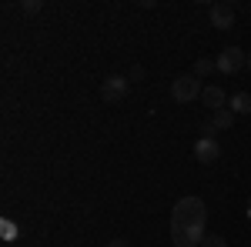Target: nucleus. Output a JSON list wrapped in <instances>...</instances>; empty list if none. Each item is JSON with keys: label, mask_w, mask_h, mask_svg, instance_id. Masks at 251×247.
Listing matches in <instances>:
<instances>
[{"label": "nucleus", "mask_w": 251, "mask_h": 247, "mask_svg": "<svg viewBox=\"0 0 251 247\" xmlns=\"http://www.w3.org/2000/svg\"><path fill=\"white\" fill-rule=\"evenodd\" d=\"M208 17H211V27H218V30H231L234 27V7L231 3H211Z\"/></svg>", "instance_id": "nucleus-6"}, {"label": "nucleus", "mask_w": 251, "mask_h": 247, "mask_svg": "<svg viewBox=\"0 0 251 247\" xmlns=\"http://www.w3.org/2000/svg\"><path fill=\"white\" fill-rule=\"evenodd\" d=\"M194 157H198L201 164H214V160L221 157V144H218L214 137H201V140L194 144Z\"/></svg>", "instance_id": "nucleus-7"}, {"label": "nucleus", "mask_w": 251, "mask_h": 247, "mask_svg": "<svg viewBox=\"0 0 251 247\" xmlns=\"http://www.w3.org/2000/svg\"><path fill=\"white\" fill-rule=\"evenodd\" d=\"M201 247H228V241H225L221 234H208V237L201 241Z\"/></svg>", "instance_id": "nucleus-11"}, {"label": "nucleus", "mask_w": 251, "mask_h": 247, "mask_svg": "<svg viewBox=\"0 0 251 247\" xmlns=\"http://www.w3.org/2000/svg\"><path fill=\"white\" fill-rule=\"evenodd\" d=\"M214 64H218V70H221V74H238V70L248 64V54H245V50H238V47H225V50L218 54Z\"/></svg>", "instance_id": "nucleus-4"}, {"label": "nucleus", "mask_w": 251, "mask_h": 247, "mask_svg": "<svg viewBox=\"0 0 251 247\" xmlns=\"http://www.w3.org/2000/svg\"><path fill=\"white\" fill-rule=\"evenodd\" d=\"M214 70H218V64H214V60H208V57H198V60H194V70H191V74L198 77V80H201V77L214 74Z\"/></svg>", "instance_id": "nucleus-10"}, {"label": "nucleus", "mask_w": 251, "mask_h": 247, "mask_svg": "<svg viewBox=\"0 0 251 247\" xmlns=\"http://www.w3.org/2000/svg\"><path fill=\"white\" fill-rule=\"evenodd\" d=\"M104 247H131V244H127L124 237H111V241H107V244H104Z\"/></svg>", "instance_id": "nucleus-13"}, {"label": "nucleus", "mask_w": 251, "mask_h": 247, "mask_svg": "<svg viewBox=\"0 0 251 247\" xmlns=\"http://www.w3.org/2000/svg\"><path fill=\"white\" fill-rule=\"evenodd\" d=\"M228 111H234V114H251V94H231V100H228Z\"/></svg>", "instance_id": "nucleus-9"}, {"label": "nucleus", "mask_w": 251, "mask_h": 247, "mask_svg": "<svg viewBox=\"0 0 251 247\" xmlns=\"http://www.w3.org/2000/svg\"><path fill=\"white\" fill-rule=\"evenodd\" d=\"M231 124H234V111L221 107V111H214V114L201 124V134H204V137H214V131H228Z\"/></svg>", "instance_id": "nucleus-5"}, {"label": "nucleus", "mask_w": 251, "mask_h": 247, "mask_svg": "<svg viewBox=\"0 0 251 247\" xmlns=\"http://www.w3.org/2000/svg\"><path fill=\"white\" fill-rule=\"evenodd\" d=\"M40 7H44V3H40V0H24V3H20V10H24V14H30V17H34V14H37Z\"/></svg>", "instance_id": "nucleus-12"}, {"label": "nucleus", "mask_w": 251, "mask_h": 247, "mask_svg": "<svg viewBox=\"0 0 251 247\" xmlns=\"http://www.w3.org/2000/svg\"><path fill=\"white\" fill-rule=\"evenodd\" d=\"M201 94H204V87H201V80L194 74H181V77L171 80V97L177 104H191V100H198Z\"/></svg>", "instance_id": "nucleus-2"}, {"label": "nucleus", "mask_w": 251, "mask_h": 247, "mask_svg": "<svg viewBox=\"0 0 251 247\" xmlns=\"http://www.w3.org/2000/svg\"><path fill=\"white\" fill-rule=\"evenodd\" d=\"M248 67H251V50H248Z\"/></svg>", "instance_id": "nucleus-14"}, {"label": "nucleus", "mask_w": 251, "mask_h": 247, "mask_svg": "<svg viewBox=\"0 0 251 247\" xmlns=\"http://www.w3.org/2000/svg\"><path fill=\"white\" fill-rule=\"evenodd\" d=\"M201 100H204V107H208V111H221V107H225V104H228V94H225V90H221V87H204V94H201Z\"/></svg>", "instance_id": "nucleus-8"}, {"label": "nucleus", "mask_w": 251, "mask_h": 247, "mask_svg": "<svg viewBox=\"0 0 251 247\" xmlns=\"http://www.w3.org/2000/svg\"><path fill=\"white\" fill-rule=\"evenodd\" d=\"M208 237V207L201 197H181L171 210V241L177 247H198Z\"/></svg>", "instance_id": "nucleus-1"}, {"label": "nucleus", "mask_w": 251, "mask_h": 247, "mask_svg": "<svg viewBox=\"0 0 251 247\" xmlns=\"http://www.w3.org/2000/svg\"><path fill=\"white\" fill-rule=\"evenodd\" d=\"M127 90H131V80L121 74H107L100 80V100L104 104H121L127 97Z\"/></svg>", "instance_id": "nucleus-3"}]
</instances>
